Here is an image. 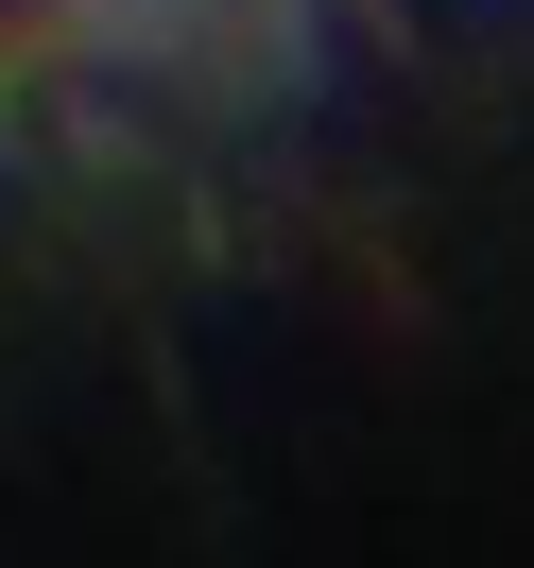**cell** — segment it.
<instances>
[{
  "instance_id": "cell-1",
  "label": "cell",
  "mask_w": 534,
  "mask_h": 568,
  "mask_svg": "<svg viewBox=\"0 0 534 568\" xmlns=\"http://www.w3.org/2000/svg\"><path fill=\"white\" fill-rule=\"evenodd\" d=\"M36 18H52V0H0V36H36Z\"/></svg>"
}]
</instances>
